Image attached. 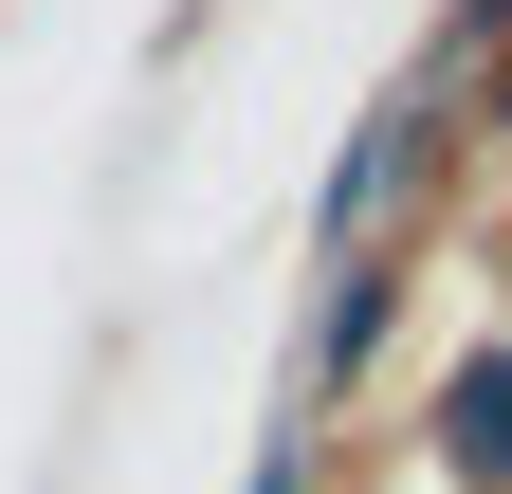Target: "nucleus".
Segmentation results:
<instances>
[{
  "instance_id": "obj_1",
  "label": "nucleus",
  "mask_w": 512,
  "mask_h": 494,
  "mask_svg": "<svg viewBox=\"0 0 512 494\" xmlns=\"http://www.w3.org/2000/svg\"><path fill=\"white\" fill-rule=\"evenodd\" d=\"M439 440H458V476H494V494H512V348H476V366H458Z\"/></svg>"
},
{
  "instance_id": "obj_2",
  "label": "nucleus",
  "mask_w": 512,
  "mask_h": 494,
  "mask_svg": "<svg viewBox=\"0 0 512 494\" xmlns=\"http://www.w3.org/2000/svg\"><path fill=\"white\" fill-rule=\"evenodd\" d=\"M403 183H421V110H384V129L348 147V183H330V220H384Z\"/></svg>"
},
{
  "instance_id": "obj_3",
  "label": "nucleus",
  "mask_w": 512,
  "mask_h": 494,
  "mask_svg": "<svg viewBox=\"0 0 512 494\" xmlns=\"http://www.w3.org/2000/svg\"><path fill=\"white\" fill-rule=\"evenodd\" d=\"M458 37H512V0H458Z\"/></svg>"
}]
</instances>
